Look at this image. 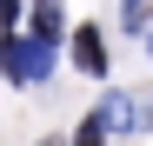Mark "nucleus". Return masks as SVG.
I'll return each mask as SVG.
<instances>
[{
  "mask_svg": "<svg viewBox=\"0 0 153 146\" xmlns=\"http://www.w3.org/2000/svg\"><path fill=\"white\" fill-rule=\"evenodd\" d=\"M0 66H7L20 86H40L47 73H53V46H47V40H27V33H13V40H0Z\"/></svg>",
  "mask_w": 153,
  "mask_h": 146,
  "instance_id": "nucleus-1",
  "label": "nucleus"
},
{
  "mask_svg": "<svg viewBox=\"0 0 153 146\" xmlns=\"http://www.w3.org/2000/svg\"><path fill=\"white\" fill-rule=\"evenodd\" d=\"M73 146H107V119H100V113H87V119H80V139H73Z\"/></svg>",
  "mask_w": 153,
  "mask_h": 146,
  "instance_id": "nucleus-5",
  "label": "nucleus"
},
{
  "mask_svg": "<svg viewBox=\"0 0 153 146\" xmlns=\"http://www.w3.org/2000/svg\"><path fill=\"white\" fill-rule=\"evenodd\" d=\"M100 119H107V126H140V106L126 100V93H113V100L100 106Z\"/></svg>",
  "mask_w": 153,
  "mask_h": 146,
  "instance_id": "nucleus-4",
  "label": "nucleus"
},
{
  "mask_svg": "<svg viewBox=\"0 0 153 146\" xmlns=\"http://www.w3.org/2000/svg\"><path fill=\"white\" fill-rule=\"evenodd\" d=\"M126 27H140V0H126Z\"/></svg>",
  "mask_w": 153,
  "mask_h": 146,
  "instance_id": "nucleus-6",
  "label": "nucleus"
},
{
  "mask_svg": "<svg viewBox=\"0 0 153 146\" xmlns=\"http://www.w3.org/2000/svg\"><path fill=\"white\" fill-rule=\"evenodd\" d=\"M60 27H67L60 0H40V7H33V40H47V46H53V40H60Z\"/></svg>",
  "mask_w": 153,
  "mask_h": 146,
  "instance_id": "nucleus-3",
  "label": "nucleus"
},
{
  "mask_svg": "<svg viewBox=\"0 0 153 146\" xmlns=\"http://www.w3.org/2000/svg\"><path fill=\"white\" fill-rule=\"evenodd\" d=\"M73 60H80L87 73H107V40H100V27H80V33H73Z\"/></svg>",
  "mask_w": 153,
  "mask_h": 146,
  "instance_id": "nucleus-2",
  "label": "nucleus"
}]
</instances>
